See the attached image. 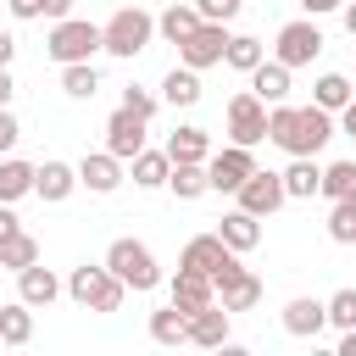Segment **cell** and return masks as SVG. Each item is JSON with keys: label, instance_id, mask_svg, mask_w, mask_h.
<instances>
[{"label": "cell", "instance_id": "cell-21", "mask_svg": "<svg viewBox=\"0 0 356 356\" xmlns=\"http://www.w3.org/2000/svg\"><path fill=\"white\" fill-rule=\"evenodd\" d=\"M200 22H206V17L195 11V0H172V6H167V11L156 17V33H161L167 44H184V39H189V33L200 28Z\"/></svg>", "mask_w": 356, "mask_h": 356}, {"label": "cell", "instance_id": "cell-7", "mask_svg": "<svg viewBox=\"0 0 356 356\" xmlns=\"http://www.w3.org/2000/svg\"><path fill=\"white\" fill-rule=\"evenodd\" d=\"M267 139V100L256 95V89H239L234 100H228V145H261Z\"/></svg>", "mask_w": 356, "mask_h": 356}, {"label": "cell", "instance_id": "cell-39", "mask_svg": "<svg viewBox=\"0 0 356 356\" xmlns=\"http://www.w3.org/2000/svg\"><path fill=\"white\" fill-rule=\"evenodd\" d=\"M122 106H128V111H139V117H156V106H161V100H156L150 89H139V83H128V89H122Z\"/></svg>", "mask_w": 356, "mask_h": 356}, {"label": "cell", "instance_id": "cell-15", "mask_svg": "<svg viewBox=\"0 0 356 356\" xmlns=\"http://www.w3.org/2000/svg\"><path fill=\"white\" fill-rule=\"evenodd\" d=\"M323 328H328V300L295 295V300L284 306V334H289V339H317Z\"/></svg>", "mask_w": 356, "mask_h": 356}, {"label": "cell", "instance_id": "cell-33", "mask_svg": "<svg viewBox=\"0 0 356 356\" xmlns=\"http://www.w3.org/2000/svg\"><path fill=\"white\" fill-rule=\"evenodd\" d=\"M39 261V239L28 234V228H17L11 239H0V267L6 273H22V267H33Z\"/></svg>", "mask_w": 356, "mask_h": 356}, {"label": "cell", "instance_id": "cell-18", "mask_svg": "<svg viewBox=\"0 0 356 356\" xmlns=\"http://www.w3.org/2000/svg\"><path fill=\"white\" fill-rule=\"evenodd\" d=\"M167 300H172V306H184V312H200V306H211V300H217V284H211L206 273H195V267H178V273H172V284H167Z\"/></svg>", "mask_w": 356, "mask_h": 356}, {"label": "cell", "instance_id": "cell-47", "mask_svg": "<svg viewBox=\"0 0 356 356\" xmlns=\"http://www.w3.org/2000/svg\"><path fill=\"white\" fill-rule=\"evenodd\" d=\"M339 134H350V139H356V100L339 111Z\"/></svg>", "mask_w": 356, "mask_h": 356}, {"label": "cell", "instance_id": "cell-4", "mask_svg": "<svg viewBox=\"0 0 356 356\" xmlns=\"http://www.w3.org/2000/svg\"><path fill=\"white\" fill-rule=\"evenodd\" d=\"M106 267L134 289V295H150L156 284H161V267H156V250L145 245V239H134V234H122V239H111L106 245Z\"/></svg>", "mask_w": 356, "mask_h": 356}, {"label": "cell", "instance_id": "cell-13", "mask_svg": "<svg viewBox=\"0 0 356 356\" xmlns=\"http://www.w3.org/2000/svg\"><path fill=\"white\" fill-rule=\"evenodd\" d=\"M122 178H128V161L111 156V150H89V156L78 161V184H83L89 195H117Z\"/></svg>", "mask_w": 356, "mask_h": 356}, {"label": "cell", "instance_id": "cell-28", "mask_svg": "<svg viewBox=\"0 0 356 356\" xmlns=\"http://www.w3.org/2000/svg\"><path fill=\"white\" fill-rule=\"evenodd\" d=\"M200 95H206V89H200V72H195V67H184V61L161 78V100H167V106H195Z\"/></svg>", "mask_w": 356, "mask_h": 356}, {"label": "cell", "instance_id": "cell-11", "mask_svg": "<svg viewBox=\"0 0 356 356\" xmlns=\"http://www.w3.org/2000/svg\"><path fill=\"white\" fill-rule=\"evenodd\" d=\"M145 134H150V117H139V111H128V106H117V111L106 117V150L122 156V161H134V156L145 150Z\"/></svg>", "mask_w": 356, "mask_h": 356}, {"label": "cell", "instance_id": "cell-31", "mask_svg": "<svg viewBox=\"0 0 356 356\" xmlns=\"http://www.w3.org/2000/svg\"><path fill=\"white\" fill-rule=\"evenodd\" d=\"M250 89L267 100V106H278V100H289V67L284 61H261L256 72H250Z\"/></svg>", "mask_w": 356, "mask_h": 356}, {"label": "cell", "instance_id": "cell-23", "mask_svg": "<svg viewBox=\"0 0 356 356\" xmlns=\"http://www.w3.org/2000/svg\"><path fill=\"white\" fill-rule=\"evenodd\" d=\"M167 189H172L178 200H200V195H211V172H206V161H172Z\"/></svg>", "mask_w": 356, "mask_h": 356}, {"label": "cell", "instance_id": "cell-45", "mask_svg": "<svg viewBox=\"0 0 356 356\" xmlns=\"http://www.w3.org/2000/svg\"><path fill=\"white\" fill-rule=\"evenodd\" d=\"M11 95H17V83H11V67H0V111L11 106Z\"/></svg>", "mask_w": 356, "mask_h": 356}, {"label": "cell", "instance_id": "cell-19", "mask_svg": "<svg viewBox=\"0 0 356 356\" xmlns=\"http://www.w3.org/2000/svg\"><path fill=\"white\" fill-rule=\"evenodd\" d=\"M189 345H200V350L228 345V306H222V300H211V306L189 312Z\"/></svg>", "mask_w": 356, "mask_h": 356}, {"label": "cell", "instance_id": "cell-29", "mask_svg": "<svg viewBox=\"0 0 356 356\" xmlns=\"http://www.w3.org/2000/svg\"><path fill=\"white\" fill-rule=\"evenodd\" d=\"M312 100H317L323 111H334V117H339V111L356 100V89H350V78H345V72H317V83H312Z\"/></svg>", "mask_w": 356, "mask_h": 356}, {"label": "cell", "instance_id": "cell-25", "mask_svg": "<svg viewBox=\"0 0 356 356\" xmlns=\"http://www.w3.org/2000/svg\"><path fill=\"white\" fill-rule=\"evenodd\" d=\"M167 156L172 161H211V134L195 128V122H184L178 134H167Z\"/></svg>", "mask_w": 356, "mask_h": 356}, {"label": "cell", "instance_id": "cell-32", "mask_svg": "<svg viewBox=\"0 0 356 356\" xmlns=\"http://www.w3.org/2000/svg\"><path fill=\"white\" fill-rule=\"evenodd\" d=\"M28 339H33V306L28 300L0 306V345H28Z\"/></svg>", "mask_w": 356, "mask_h": 356}, {"label": "cell", "instance_id": "cell-27", "mask_svg": "<svg viewBox=\"0 0 356 356\" xmlns=\"http://www.w3.org/2000/svg\"><path fill=\"white\" fill-rule=\"evenodd\" d=\"M33 161H22V156H0V200H22V195H33Z\"/></svg>", "mask_w": 356, "mask_h": 356}, {"label": "cell", "instance_id": "cell-10", "mask_svg": "<svg viewBox=\"0 0 356 356\" xmlns=\"http://www.w3.org/2000/svg\"><path fill=\"white\" fill-rule=\"evenodd\" d=\"M234 200H239L250 217H273V211L289 200V189H284V172H261V167H256V172H250V178L234 189Z\"/></svg>", "mask_w": 356, "mask_h": 356}, {"label": "cell", "instance_id": "cell-37", "mask_svg": "<svg viewBox=\"0 0 356 356\" xmlns=\"http://www.w3.org/2000/svg\"><path fill=\"white\" fill-rule=\"evenodd\" d=\"M328 328H356V289H334L328 295Z\"/></svg>", "mask_w": 356, "mask_h": 356}, {"label": "cell", "instance_id": "cell-5", "mask_svg": "<svg viewBox=\"0 0 356 356\" xmlns=\"http://www.w3.org/2000/svg\"><path fill=\"white\" fill-rule=\"evenodd\" d=\"M95 50H106L100 22H83V17H61V22H50L44 56H50L56 67H67V61H95Z\"/></svg>", "mask_w": 356, "mask_h": 356}, {"label": "cell", "instance_id": "cell-35", "mask_svg": "<svg viewBox=\"0 0 356 356\" xmlns=\"http://www.w3.org/2000/svg\"><path fill=\"white\" fill-rule=\"evenodd\" d=\"M317 195H328V200L356 195V161H328V167H323V189H317Z\"/></svg>", "mask_w": 356, "mask_h": 356}, {"label": "cell", "instance_id": "cell-24", "mask_svg": "<svg viewBox=\"0 0 356 356\" xmlns=\"http://www.w3.org/2000/svg\"><path fill=\"white\" fill-rule=\"evenodd\" d=\"M284 189H289V200H312V195L323 189V167H317V156H289V167H284Z\"/></svg>", "mask_w": 356, "mask_h": 356}, {"label": "cell", "instance_id": "cell-38", "mask_svg": "<svg viewBox=\"0 0 356 356\" xmlns=\"http://www.w3.org/2000/svg\"><path fill=\"white\" fill-rule=\"evenodd\" d=\"M239 6H245V0H195V11H200L206 22H234Z\"/></svg>", "mask_w": 356, "mask_h": 356}, {"label": "cell", "instance_id": "cell-43", "mask_svg": "<svg viewBox=\"0 0 356 356\" xmlns=\"http://www.w3.org/2000/svg\"><path fill=\"white\" fill-rule=\"evenodd\" d=\"M306 17H328V11H345V0H300Z\"/></svg>", "mask_w": 356, "mask_h": 356}, {"label": "cell", "instance_id": "cell-44", "mask_svg": "<svg viewBox=\"0 0 356 356\" xmlns=\"http://www.w3.org/2000/svg\"><path fill=\"white\" fill-rule=\"evenodd\" d=\"M44 17H50V22H61V17H72V0H44Z\"/></svg>", "mask_w": 356, "mask_h": 356}, {"label": "cell", "instance_id": "cell-14", "mask_svg": "<svg viewBox=\"0 0 356 356\" xmlns=\"http://www.w3.org/2000/svg\"><path fill=\"white\" fill-rule=\"evenodd\" d=\"M211 284H217V300H222L228 312H250V306L261 300V278H256L250 267H239V261H234L228 273H217Z\"/></svg>", "mask_w": 356, "mask_h": 356}, {"label": "cell", "instance_id": "cell-6", "mask_svg": "<svg viewBox=\"0 0 356 356\" xmlns=\"http://www.w3.org/2000/svg\"><path fill=\"white\" fill-rule=\"evenodd\" d=\"M317 56H323V28H317V17H295V22L278 28V39H273V61H284V67L295 72V67H312Z\"/></svg>", "mask_w": 356, "mask_h": 356}, {"label": "cell", "instance_id": "cell-42", "mask_svg": "<svg viewBox=\"0 0 356 356\" xmlns=\"http://www.w3.org/2000/svg\"><path fill=\"white\" fill-rule=\"evenodd\" d=\"M17 228H22V217L11 211V200H0V239H11Z\"/></svg>", "mask_w": 356, "mask_h": 356}, {"label": "cell", "instance_id": "cell-36", "mask_svg": "<svg viewBox=\"0 0 356 356\" xmlns=\"http://www.w3.org/2000/svg\"><path fill=\"white\" fill-rule=\"evenodd\" d=\"M328 239H334V245H356V195L334 200V211H328Z\"/></svg>", "mask_w": 356, "mask_h": 356}, {"label": "cell", "instance_id": "cell-1", "mask_svg": "<svg viewBox=\"0 0 356 356\" xmlns=\"http://www.w3.org/2000/svg\"><path fill=\"white\" fill-rule=\"evenodd\" d=\"M334 111H323L317 100L312 106H289V100H278V106H267V139L284 150V156H317L328 139H334Z\"/></svg>", "mask_w": 356, "mask_h": 356}, {"label": "cell", "instance_id": "cell-49", "mask_svg": "<svg viewBox=\"0 0 356 356\" xmlns=\"http://www.w3.org/2000/svg\"><path fill=\"white\" fill-rule=\"evenodd\" d=\"M345 28H350V39H356V0L345 6Z\"/></svg>", "mask_w": 356, "mask_h": 356}, {"label": "cell", "instance_id": "cell-48", "mask_svg": "<svg viewBox=\"0 0 356 356\" xmlns=\"http://www.w3.org/2000/svg\"><path fill=\"white\" fill-rule=\"evenodd\" d=\"M339 356H356V328H345V334H339Z\"/></svg>", "mask_w": 356, "mask_h": 356}, {"label": "cell", "instance_id": "cell-22", "mask_svg": "<svg viewBox=\"0 0 356 356\" xmlns=\"http://www.w3.org/2000/svg\"><path fill=\"white\" fill-rule=\"evenodd\" d=\"M128 172H134V189H167V172H172V156H167V145L161 150H139L134 161H128Z\"/></svg>", "mask_w": 356, "mask_h": 356}, {"label": "cell", "instance_id": "cell-40", "mask_svg": "<svg viewBox=\"0 0 356 356\" xmlns=\"http://www.w3.org/2000/svg\"><path fill=\"white\" fill-rule=\"evenodd\" d=\"M17 139H22V122H17V117H11V106H6V111H0V156H11V150H17Z\"/></svg>", "mask_w": 356, "mask_h": 356}, {"label": "cell", "instance_id": "cell-26", "mask_svg": "<svg viewBox=\"0 0 356 356\" xmlns=\"http://www.w3.org/2000/svg\"><path fill=\"white\" fill-rule=\"evenodd\" d=\"M150 339L156 345H189V312L184 306H161V312H150Z\"/></svg>", "mask_w": 356, "mask_h": 356}, {"label": "cell", "instance_id": "cell-17", "mask_svg": "<svg viewBox=\"0 0 356 356\" xmlns=\"http://www.w3.org/2000/svg\"><path fill=\"white\" fill-rule=\"evenodd\" d=\"M61 295H67V284H61V278H56L50 267H39V261H33V267H22V273H17V300H28L33 312L56 306Z\"/></svg>", "mask_w": 356, "mask_h": 356}, {"label": "cell", "instance_id": "cell-2", "mask_svg": "<svg viewBox=\"0 0 356 356\" xmlns=\"http://www.w3.org/2000/svg\"><path fill=\"white\" fill-rule=\"evenodd\" d=\"M100 39H106V56L134 61L139 50H150V39H156V17H150L145 6H117V11L100 22Z\"/></svg>", "mask_w": 356, "mask_h": 356}, {"label": "cell", "instance_id": "cell-8", "mask_svg": "<svg viewBox=\"0 0 356 356\" xmlns=\"http://www.w3.org/2000/svg\"><path fill=\"white\" fill-rule=\"evenodd\" d=\"M228 22H200L184 44H178V61L184 67H195V72H206V67H222V56H228Z\"/></svg>", "mask_w": 356, "mask_h": 356}, {"label": "cell", "instance_id": "cell-34", "mask_svg": "<svg viewBox=\"0 0 356 356\" xmlns=\"http://www.w3.org/2000/svg\"><path fill=\"white\" fill-rule=\"evenodd\" d=\"M222 61H228L234 72H245V78H250V72H256V67L267 61V50H261V39H250V33H234V39H228V56H222Z\"/></svg>", "mask_w": 356, "mask_h": 356}, {"label": "cell", "instance_id": "cell-9", "mask_svg": "<svg viewBox=\"0 0 356 356\" xmlns=\"http://www.w3.org/2000/svg\"><path fill=\"white\" fill-rule=\"evenodd\" d=\"M206 172H211V189H217V195H234V189L256 172V150H250V145H222V150H211Z\"/></svg>", "mask_w": 356, "mask_h": 356}, {"label": "cell", "instance_id": "cell-12", "mask_svg": "<svg viewBox=\"0 0 356 356\" xmlns=\"http://www.w3.org/2000/svg\"><path fill=\"white\" fill-rule=\"evenodd\" d=\"M234 261H239V250H228L217 228H211V234H195V239L184 245V256H178V267H195V273H206V278L228 273Z\"/></svg>", "mask_w": 356, "mask_h": 356}, {"label": "cell", "instance_id": "cell-16", "mask_svg": "<svg viewBox=\"0 0 356 356\" xmlns=\"http://www.w3.org/2000/svg\"><path fill=\"white\" fill-rule=\"evenodd\" d=\"M72 189H83L72 161H56V156H50V161H39V172H33V195H39L44 206H61Z\"/></svg>", "mask_w": 356, "mask_h": 356}, {"label": "cell", "instance_id": "cell-30", "mask_svg": "<svg viewBox=\"0 0 356 356\" xmlns=\"http://www.w3.org/2000/svg\"><path fill=\"white\" fill-rule=\"evenodd\" d=\"M61 95H67V100H95V95H100L95 61H67V67H61Z\"/></svg>", "mask_w": 356, "mask_h": 356}, {"label": "cell", "instance_id": "cell-41", "mask_svg": "<svg viewBox=\"0 0 356 356\" xmlns=\"http://www.w3.org/2000/svg\"><path fill=\"white\" fill-rule=\"evenodd\" d=\"M6 11L17 22H33V17H44V0H6Z\"/></svg>", "mask_w": 356, "mask_h": 356}, {"label": "cell", "instance_id": "cell-20", "mask_svg": "<svg viewBox=\"0 0 356 356\" xmlns=\"http://www.w3.org/2000/svg\"><path fill=\"white\" fill-rule=\"evenodd\" d=\"M217 234H222V245L228 250H256L261 245V217H250L245 206H234V211H222V222H217Z\"/></svg>", "mask_w": 356, "mask_h": 356}, {"label": "cell", "instance_id": "cell-3", "mask_svg": "<svg viewBox=\"0 0 356 356\" xmlns=\"http://www.w3.org/2000/svg\"><path fill=\"white\" fill-rule=\"evenodd\" d=\"M67 295H72V306H83V312H117L122 300H128V284L106 267V261H83V267H72L67 273Z\"/></svg>", "mask_w": 356, "mask_h": 356}, {"label": "cell", "instance_id": "cell-46", "mask_svg": "<svg viewBox=\"0 0 356 356\" xmlns=\"http://www.w3.org/2000/svg\"><path fill=\"white\" fill-rule=\"evenodd\" d=\"M11 56H17V39L0 28V67H11Z\"/></svg>", "mask_w": 356, "mask_h": 356}]
</instances>
